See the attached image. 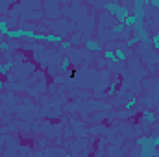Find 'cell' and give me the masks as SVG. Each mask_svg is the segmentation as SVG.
<instances>
[{
	"mask_svg": "<svg viewBox=\"0 0 159 157\" xmlns=\"http://www.w3.org/2000/svg\"><path fill=\"white\" fill-rule=\"evenodd\" d=\"M143 19H144V17H137V15H129V17H128V19L124 20V26H126V30H128V28H135V26H137L139 22H143Z\"/></svg>",
	"mask_w": 159,
	"mask_h": 157,
	"instance_id": "6da1fadb",
	"label": "cell"
},
{
	"mask_svg": "<svg viewBox=\"0 0 159 157\" xmlns=\"http://www.w3.org/2000/svg\"><path fill=\"white\" fill-rule=\"evenodd\" d=\"M0 50H9V44L7 43H0Z\"/></svg>",
	"mask_w": 159,
	"mask_h": 157,
	"instance_id": "5bb4252c",
	"label": "cell"
},
{
	"mask_svg": "<svg viewBox=\"0 0 159 157\" xmlns=\"http://www.w3.org/2000/svg\"><path fill=\"white\" fill-rule=\"evenodd\" d=\"M11 67H13V61H7V63L0 65V74H6V72H9V70H11Z\"/></svg>",
	"mask_w": 159,
	"mask_h": 157,
	"instance_id": "5b68a950",
	"label": "cell"
},
{
	"mask_svg": "<svg viewBox=\"0 0 159 157\" xmlns=\"http://www.w3.org/2000/svg\"><path fill=\"white\" fill-rule=\"evenodd\" d=\"M115 56H117V61H124L126 59V52H124V46H117L115 48Z\"/></svg>",
	"mask_w": 159,
	"mask_h": 157,
	"instance_id": "277c9868",
	"label": "cell"
},
{
	"mask_svg": "<svg viewBox=\"0 0 159 157\" xmlns=\"http://www.w3.org/2000/svg\"><path fill=\"white\" fill-rule=\"evenodd\" d=\"M135 104H137V100H135V98H129V100H128V104H126V111L133 109V107H135Z\"/></svg>",
	"mask_w": 159,
	"mask_h": 157,
	"instance_id": "9c48e42d",
	"label": "cell"
},
{
	"mask_svg": "<svg viewBox=\"0 0 159 157\" xmlns=\"http://www.w3.org/2000/svg\"><path fill=\"white\" fill-rule=\"evenodd\" d=\"M143 118H144L146 122H154V120H156V115H154L152 111H143Z\"/></svg>",
	"mask_w": 159,
	"mask_h": 157,
	"instance_id": "8992f818",
	"label": "cell"
},
{
	"mask_svg": "<svg viewBox=\"0 0 159 157\" xmlns=\"http://www.w3.org/2000/svg\"><path fill=\"white\" fill-rule=\"evenodd\" d=\"M102 52H104V59H107V61H111V63H119V61H117V56H115V50L104 48Z\"/></svg>",
	"mask_w": 159,
	"mask_h": 157,
	"instance_id": "3957f363",
	"label": "cell"
},
{
	"mask_svg": "<svg viewBox=\"0 0 159 157\" xmlns=\"http://www.w3.org/2000/svg\"><path fill=\"white\" fill-rule=\"evenodd\" d=\"M137 43H141V41H139V37H137V35H133V37H129V39L126 41V46H135Z\"/></svg>",
	"mask_w": 159,
	"mask_h": 157,
	"instance_id": "ba28073f",
	"label": "cell"
},
{
	"mask_svg": "<svg viewBox=\"0 0 159 157\" xmlns=\"http://www.w3.org/2000/svg\"><path fill=\"white\" fill-rule=\"evenodd\" d=\"M65 157H72V155H69V154H67V155H65Z\"/></svg>",
	"mask_w": 159,
	"mask_h": 157,
	"instance_id": "e0dca14e",
	"label": "cell"
},
{
	"mask_svg": "<svg viewBox=\"0 0 159 157\" xmlns=\"http://www.w3.org/2000/svg\"><path fill=\"white\" fill-rule=\"evenodd\" d=\"M2 87H4V81H0V89H2Z\"/></svg>",
	"mask_w": 159,
	"mask_h": 157,
	"instance_id": "2e32d148",
	"label": "cell"
},
{
	"mask_svg": "<svg viewBox=\"0 0 159 157\" xmlns=\"http://www.w3.org/2000/svg\"><path fill=\"white\" fill-rule=\"evenodd\" d=\"M69 65H70V61H69V59H63V61H61V69H63V70H67V69H69Z\"/></svg>",
	"mask_w": 159,
	"mask_h": 157,
	"instance_id": "8fae6325",
	"label": "cell"
},
{
	"mask_svg": "<svg viewBox=\"0 0 159 157\" xmlns=\"http://www.w3.org/2000/svg\"><path fill=\"white\" fill-rule=\"evenodd\" d=\"M148 4H150V6H154V7H157V9H159V0H150Z\"/></svg>",
	"mask_w": 159,
	"mask_h": 157,
	"instance_id": "4fadbf2b",
	"label": "cell"
},
{
	"mask_svg": "<svg viewBox=\"0 0 159 157\" xmlns=\"http://www.w3.org/2000/svg\"><path fill=\"white\" fill-rule=\"evenodd\" d=\"M85 48L91 50V52H102V50H104V46H102L98 41H94V39H87L85 41Z\"/></svg>",
	"mask_w": 159,
	"mask_h": 157,
	"instance_id": "7a4b0ae2",
	"label": "cell"
},
{
	"mask_svg": "<svg viewBox=\"0 0 159 157\" xmlns=\"http://www.w3.org/2000/svg\"><path fill=\"white\" fill-rule=\"evenodd\" d=\"M152 44H154V48L159 52V34H154V37H152Z\"/></svg>",
	"mask_w": 159,
	"mask_h": 157,
	"instance_id": "30bf717a",
	"label": "cell"
},
{
	"mask_svg": "<svg viewBox=\"0 0 159 157\" xmlns=\"http://www.w3.org/2000/svg\"><path fill=\"white\" fill-rule=\"evenodd\" d=\"M152 142H154L156 148H159V135H154V137H152Z\"/></svg>",
	"mask_w": 159,
	"mask_h": 157,
	"instance_id": "7c38bea8",
	"label": "cell"
},
{
	"mask_svg": "<svg viewBox=\"0 0 159 157\" xmlns=\"http://www.w3.org/2000/svg\"><path fill=\"white\" fill-rule=\"evenodd\" d=\"M115 34H120V32H126V26L124 24H120V22H117V24H113V28H111Z\"/></svg>",
	"mask_w": 159,
	"mask_h": 157,
	"instance_id": "52a82bcc",
	"label": "cell"
},
{
	"mask_svg": "<svg viewBox=\"0 0 159 157\" xmlns=\"http://www.w3.org/2000/svg\"><path fill=\"white\" fill-rule=\"evenodd\" d=\"M61 48H63V50H69V48H70V43H67V41L61 43Z\"/></svg>",
	"mask_w": 159,
	"mask_h": 157,
	"instance_id": "9a60e30c",
	"label": "cell"
}]
</instances>
